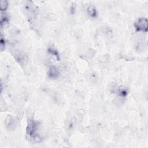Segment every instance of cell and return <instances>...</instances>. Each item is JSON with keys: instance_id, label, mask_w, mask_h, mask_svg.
<instances>
[{"instance_id": "cell-1", "label": "cell", "mask_w": 148, "mask_h": 148, "mask_svg": "<svg viewBox=\"0 0 148 148\" xmlns=\"http://www.w3.org/2000/svg\"><path fill=\"white\" fill-rule=\"evenodd\" d=\"M38 130L39 124L38 122H36L33 119L28 120L27 127V134L31 139L37 142L41 140Z\"/></svg>"}, {"instance_id": "cell-2", "label": "cell", "mask_w": 148, "mask_h": 148, "mask_svg": "<svg viewBox=\"0 0 148 148\" xmlns=\"http://www.w3.org/2000/svg\"><path fill=\"white\" fill-rule=\"evenodd\" d=\"M134 27L137 31L146 32L147 31V19L145 17H141L135 22Z\"/></svg>"}, {"instance_id": "cell-3", "label": "cell", "mask_w": 148, "mask_h": 148, "mask_svg": "<svg viewBox=\"0 0 148 148\" xmlns=\"http://www.w3.org/2000/svg\"><path fill=\"white\" fill-rule=\"evenodd\" d=\"M59 72L56 68L54 67H51L50 68L48 72V75L50 79H57L59 77Z\"/></svg>"}, {"instance_id": "cell-4", "label": "cell", "mask_w": 148, "mask_h": 148, "mask_svg": "<svg viewBox=\"0 0 148 148\" xmlns=\"http://www.w3.org/2000/svg\"><path fill=\"white\" fill-rule=\"evenodd\" d=\"M88 14L92 17H96L97 16V11L94 6L91 5L87 8Z\"/></svg>"}, {"instance_id": "cell-5", "label": "cell", "mask_w": 148, "mask_h": 148, "mask_svg": "<svg viewBox=\"0 0 148 148\" xmlns=\"http://www.w3.org/2000/svg\"><path fill=\"white\" fill-rule=\"evenodd\" d=\"M8 7V3L7 1H2L0 5V9L1 11H5Z\"/></svg>"}, {"instance_id": "cell-6", "label": "cell", "mask_w": 148, "mask_h": 148, "mask_svg": "<svg viewBox=\"0 0 148 148\" xmlns=\"http://www.w3.org/2000/svg\"><path fill=\"white\" fill-rule=\"evenodd\" d=\"M48 50H49V52H50L51 54L54 55V56H55V57H56L57 59H59V54H58V53L57 52V51L56 50L54 49L50 48Z\"/></svg>"}]
</instances>
